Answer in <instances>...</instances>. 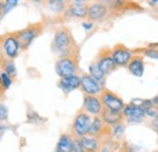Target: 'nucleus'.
Wrapping results in <instances>:
<instances>
[{
	"mask_svg": "<svg viewBox=\"0 0 158 152\" xmlns=\"http://www.w3.org/2000/svg\"><path fill=\"white\" fill-rule=\"evenodd\" d=\"M125 152H136V151H134V150H127Z\"/></svg>",
	"mask_w": 158,
	"mask_h": 152,
	"instance_id": "obj_41",
	"label": "nucleus"
},
{
	"mask_svg": "<svg viewBox=\"0 0 158 152\" xmlns=\"http://www.w3.org/2000/svg\"><path fill=\"white\" fill-rule=\"evenodd\" d=\"M111 55H112V58L117 67H125L133 58L134 53L130 49H128L127 46L118 44L111 50Z\"/></svg>",
	"mask_w": 158,
	"mask_h": 152,
	"instance_id": "obj_9",
	"label": "nucleus"
},
{
	"mask_svg": "<svg viewBox=\"0 0 158 152\" xmlns=\"http://www.w3.org/2000/svg\"><path fill=\"white\" fill-rule=\"evenodd\" d=\"M111 134V127L106 125L105 122L102 120V118L100 116H95L91 119V125H90V130H89V135L95 136L98 139H101L106 135Z\"/></svg>",
	"mask_w": 158,
	"mask_h": 152,
	"instance_id": "obj_14",
	"label": "nucleus"
},
{
	"mask_svg": "<svg viewBox=\"0 0 158 152\" xmlns=\"http://www.w3.org/2000/svg\"><path fill=\"white\" fill-rule=\"evenodd\" d=\"M142 54H143L146 57H148V58H155V60H158V49H155V48L148 46V48H146V49L143 50V53H142Z\"/></svg>",
	"mask_w": 158,
	"mask_h": 152,
	"instance_id": "obj_27",
	"label": "nucleus"
},
{
	"mask_svg": "<svg viewBox=\"0 0 158 152\" xmlns=\"http://www.w3.org/2000/svg\"><path fill=\"white\" fill-rule=\"evenodd\" d=\"M79 89L84 93V95H100L102 90L105 89V87L88 73V74H83L80 77Z\"/></svg>",
	"mask_w": 158,
	"mask_h": 152,
	"instance_id": "obj_7",
	"label": "nucleus"
},
{
	"mask_svg": "<svg viewBox=\"0 0 158 152\" xmlns=\"http://www.w3.org/2000/svg\"><path fill=\"white\" fill-rule=\"evenodd\" d=\"M96 1H100V2H103V4H107V5H108L111 0H96Z\"/></svg>",
	"mask_w": 158,
	"mask_h": 152,
	"instance_id": "obj_39",
	"label": "nucleus"
},
{
	"mask_svg": "<svg viewBox=\"0 0 158 152\" xmlns=\"http://www.w3.org/2000/svg\"><path fill=\"white\" fill-rule=\"evenodd\" d=\"M78 58L77 54L69 55V56L59 57V60L55 63V71L60 78L73 76L78 73Z\"/></svg>",
	"mask_w": 158,
	"mask_h": 152,
	"instance_id": "obj_4",
	"label": "nucleus"
},
{
	"mask_svg": "<svg viewBox=\"0 0 158 152\" xmlns=\"http://www.w3.org/2000/svg\"><path fill=\"white\" fill-rule=\"evenodd\" d=\"M2 129H4V128H2V125H1V124H0V133H1V132H2Z\"/></svg>",
	"mask_w": 158,
	"mask_h": 152,
	"instance_id": "obj_40",
	"label": "nucleus"
},
{
	"mask_svg": "<svg viewBox=\"0 0 158 152\" xmlns=\"http://www.w3.org/2000/svg\"><path fill=\"white\" fill-rule=\"evenodd\" d=\"M99 152H110V150H108V147H106V146H105V147H101Z\"/></svg>",
	"mask_w": 158,
	"mask_h": 152,
	"instance_id": "obj_38",
	"label": "nucleus"
},
{
	"mask_svg": "<svg viewBox=\"0 0 158 152\" xmlns=\"http://www.w3.org/2000/svg\"><path fill=\"white\" fill-rule=\"evenodd\" d=\"M0 140H1V133H0Z\"/></svg>",
	"mask_w": 158,
	"mask_h": 152,
	"instance_id": "obj_44",
	"label": "nucleus"
},
{
	"mask_svg": "<svg viewBox=\"0 0 158 152\" xmlns=\"http://www.w3.org/2000/svg\"><path fill=\"white\" fill-rule=\"evenodd\" d=\"M81 110L89 113L91 117L100 116L103 111V105L101 102L100 95H84Z\"/></svg>",
	"mask_w": 158,
	"mask_h": 152,
	"instance_id": "obj_10",
	"label": "nucleus"
},
{
	"mask_svg": "<svg viewBox=\"0 0 158 152\" xmlns=\"http://www.w3.org/2000/svg\"><path fill=\"white\" fill-rule=\"evenodd\" d=\"M5 93V89H4V85H2V82H1V77H0V96L4 95Z\"/></svg>",
	"mask_w": 158,
	"mask_h": 152,
	"instance_id": "obj_34",
	"label": "nucleus"
},
{
	"mask_svg": "<svg viewBox=\"0 0 158 152\" xmlns=\"http://www.w3.org/2000/svg\"><path fill=\"white\" fill-rule=\"evenodd\" d=\"M73 140H74V137L72 135H69V134H62L59 139L56 150H60V151H63V152H71L72 146H73Z\"/></svg>",
	"mask_w": 158,
	"mask_h": 152,
	"instance_id": "obj_20",
	"label": "nucleus"
},
{
	"mask_svg": "<svg viewBox=\"0 0 158 152\" xmlns=\"http://www.w3.org/2000/svg\"><path fill=\"white\" fill-rule=\"evenodd\" d=\"M157 152H158V151H157Z\"/></svg>",
	"mask_w": 158,
	"mask_h": 152,
	"instance_id": "obj_46",
	"label": "nucleus"
},
{
	"mask_svg": "<svg viewBox=\"0 0 158 152\" xmlns=\"http://www.w3.org/2000/svg\"><path fill=\"white\" fill-rule=\"evenodd\" d=\"M100 117L102 118L105 124L108 125V127H112L114 124L122 123L125 119L124 116H123V112H116V111H111V110H106V108H103V111L101 112Z\"/></svg>",
	"mask_w": 158,
	"mask_h": 152,
	"instance_id": "obj_17",
	"label": "nucleus"
},
{
	"mask_svg": "<svg viewBox=\"0 0 158 152\" xmlns=\"http://www.w3.org/2000/svg\"><path fill=\"white\" fill-rule=\"evenodd\" d=\"M110 12L108 5L100 2V1H91L88 4V19L91 22H99L107 17Z\"/></svg>",
	"mask_w": 158,
	"mask_h": 152,
	"instance_id": "obj_8",
	"label": "nucleus"
},
{
	"mask_svg": "<svg viewBox=\"0 0 158 152\" xmlns=\"http://www.w3.org/2000/svg\"><path fill=\"white\" fill-rule=\"evenodd\" d=\"M51 48H52V51L59 55V57L69 56V55L77 54V48H76L73 36L64 27H61L59 29H56V32L54 33Z\"/></svg>",
	"mask_w": 158,
	"mask_h": 152,
	"instance_id": "obj_1",
	"label": "nucleus"
},
{
	"mask_svg": "<svg viewBox=\"0 0 158 152\" xmlns=\"http://www.w3.org/2000/svg\"><path fill=\"white\" fill-rule=\"evenodd\" d=\"M124 132H125V127L122 122V123L114 124V125L111 127V134L110 135H112L113 139H116V140H120L124 136Z\"/></svg>",
	"mask_w": 158,
	"mask_h": 152,
	"instance_id": "obj_23",
	"label": "nucleus"
},
{
	"mask_svg": "<svg viewBox=\"0 0 158 152\" xmlns=\"http://www.w3.org/2000/svg\"><path fill=\"white\" fill-rule=\"evenodd\" d=\"M7 116H9L7 107L5 105H0V120H6Z\"/></svg>",
	"mask_w": 158,
	"mask_h": 152,
	"instance_id": "obj_30",
	"label": "nucleus"
},
{
	"mask_svg": "<svg viewBox=\"0 0 158 152\" xmlns=\"http://www.w3.org/2000/svg\"><path fill=\"white\" fill-rule=\"evenodd\" d=\"M91 119H93V117L90 114L86 113L83 110H79L73 119V123H72V128H71L72 136L80 139L85 135H89Z\"/></svg>",
	"mask_w": 158,
	"mask_h": 152,
	"instance_id": "obj_3",
	"label": "nucleus"
},
{
	"mask_svg": "<svg viewBox=\"0 0 158 152\" xmlns=\"http://www.w3.org/2000/svg\"><path fill=\"white\" fill-rule=\"evenodd\" d=\"M152 102H153V105H155V106H157L158 107V95L155 96V97L152 99Z\"/></svg>",
	"mask_w": 158,
	"mask_h": 152,
	"instance_id": "obj_36",
	"label": "nucleus"
},
{
	"mask_svg": "<svg viewBox=\"0 0 158 152\" xmlns=\"http://www.w3.org/2000/svg\"><path fill=\"white\" fill-rule=\"evenodd\" d=\"M81 27L84 28V31L89 32V31H91L94 28V22H91V21H84V22H81Z\"/></svg>",
	"mask_w": 158,
	"mask_h": 152,
	"instance_id": "obj_31",
	"label": "nucleus"
},
{
	"mask_svg": "<svg viewBox=\"0 0 158 152\" xmlns=\"http://www.w3.org/2000/svg\"><path fill=\"white\" fill-rule=\"evenodd\" d=\"M128 71L134 77L141 78L145 73V63H143V57L142 56H133L130 62L128 63Z\"/></svg>",
	"mask_w": 158,
	"mask_h": 152,
	"instance_id": "obj_18",
	"label": "nucleus"
},
{
	"mask_svg": "<svg viewBox=\"0 0 158 152\" xmlns=\"http://www.w3.org/2000/svg\"><path fill=\"white\" fill-rule=\"evenodd\" d=\"M67 1H68V2H71V1H72V0H67Z\"/></svg>",
	"mask_w": 158,
	"mask_h": 152,
	"instance_id": "obj_43",
	"label": "nucleus"
},
{
	"mask_svg": "<svg viewBox=\"0 0 158 152\" xmlns=\"http://www.w3.org/2000/svg\"><path fill=\"white\" fill-rule=\"evenodd\" d=\"M2 10H4V1L0 0V19H1V15H2Z\"/></svg>",
	"mask_w": 158,
	"mask_h": 152,
	"instance_id": "obj_35",
	"label": "nucleus"
},
{
	"mask_svg": "<svg viewBox=\"0 0 158 152\" xmlns=\"http://www.w3.org/2000/svg\"><path fill=\"white\" fill-rule=\"evenodd\" d=\"M100 99H101V102L103 105V108H106V110L122 112L124 106H125L124 101L117 94H114L113 91H111V90H108L106 88L100 94Z\"/></svg>",
	"mask_w": 158,
	"mask_h": 152,
	"instance_id": "obj_6",
	"label": "nucleus"
},
{
	"mask_svg": "<svg viewBox=\"0 0 158 152\" xmlns=\"http://www.w3.org/2000/svg\"><path fill=\"white\" fill-rule=\"evenodd\" d=\"M71 2H79V4H89V2H91V0H72Z\"/></svg>",
	"mask_w": 158,
	"mask_h": 152,
	"instance_id": "obj_33",
	"label": "nucleus"
},
{
	"mask_svg": "<svg viewBox=\"0 0 158 152\" xmlns=\"http://www.w3.org/2000/svg\"><path fill=\"white\" fill-rule=\"evenodd\" d=\"M122 112L124 118L130 123H140L146 117V111L140 105H135L133 102L125 105Z\"/></svg>",
	"mask_w": 158,
	"mask_h": 152,
	"instance_id": "obj_12",
	"label": "nucleus"
},
{
	"mask_svg": "<svg viewBox=\"0 0 158 152\" xmlns=\"http://www.w3.org/2000/svg\"><path fill=\"white\" fill-rule=\"evenodd\" d=\"M41 31H43V26L40 23H34V24L26 27L24 29L16 32V36L20 41L22 50H27L32 45V43L40 36Z\"/></svg>",
	"mask_w": 158,
	"mask_h": 152,
	"instance_id": "obj_5",
	"label": "nucleus"
},
{
	"mask_svg": "<svg viewBox=\"0 0 158 152\" xmlns=\"http://www.w3.org/2000/svg\"><path fill=\"white\" fill-rule=\"evenodd\" d=\"M55 152H63V151H60V150H56Z\"/></svg>",
	"mask_w": 158,
	"mask_h": 152,
	"instance_id": "obj_42",
	"label": "nucleus"
},
{
	"mask_svg": "<svg viewBox=\"0 0 158 152\" xmlns=\"http://www.w3.org/2000/svg\"><path fill=\"white\" fill-rule=\"evenodd\" d=\"M64 19H88V4H79V2H69L67 10L62 15Z\"/></svg>",
	"mask_w": 158,
	"mask_h": 152,
	"instance_id": "obj_13",
	"label": "nucleus"
},
{
	"mask_svg": "<svg viewBox=\"0 0 158 152\" xmlns=\"http://www.w3.org/2000/svg\"><path fill=\"white\" fill-rule=\"evenodd\" d=\"M81 146L85 152H99L101 149V141L100 139L91 136V135H85L80 137Z\"/></svg>",
	"mask_w": 158,
	"mask_h": 152,
	"instance_id": "obj_19",
	"label": "nucleus"
},
{
	"mask_svg": "<svg viewBox=\"0 0 158 152\" xmlns=\"http://www.w3.org/2000/svg\"><path fill=\"white\" fill-rule=\"evenodd\" d=\"M21 44L16 33H6L0 36V63L4 61H14L20 55Z\"/></svg>",
	"mask_w": 158,
	"mask_h": 152,
	"instance_id": "obj_2",
	"label": "nucleus"
},
{
	"mask_svg": "<svg viewBox=\"0 0 158 152\" xmlns=\"http://www.w3.org/2000/svg\"><path fill=\"white\" fill-rule=\"evenodd\" d=\"M0 77H1V82H2L4 89H5V90H9V89L11 88L12 83H14V78L10 77L7 73H5V72H1V73H0Z\"/></svg>",
	"mask_w": 158,
	"mask_h": 152,
	"instance_id": "obj_26",
	"label": "nucleus"
},
{
	"mask_svg": "<svg viewBox=\"0 0 158 152\" xmlns=\"http://www.w3.org/2000/svg\"><path fill=\"white\" fill-rule=\"evenodd\" d=\"M89 74L93 77L94 79H96L99 83H101V84L103 85L106 76L102 73V71H101V70L99 68V66L96 65V62H93V63H90V66H89Z\"/></svg>",
	"mask_w": 158,
	"mask_h": 152,
	"instance_id": "obj_21",
	"label": "nucleus"
},
{
	"mask_svg": "<svg viewBox=\"0 0 158 152\" xmlns=\"http://www.w3.org/2000/svg\"><path fill=\"white\" fill-rule=\"evenodd\" d=\"M95 62H96V65L99 66V68L102 71V73L105 76H110L117 67L113 58H112L111 50H107V49H103V50L100 51L99 56H98Z\"/></svg>",
	"mask_w": 158,
	"mask_h": 152,
	"instance_id": "obj_11",
	"label": "nucleus"
},
{
	"mask_svg": "<svg viewBox=\"0 0 158 152\" xmlns=\"http://www.w3.org/2000/svg\"><path fill=\"white\" fill-rule=\"evenodd\" d=\"M0 67L2 70V72L7 73L10 77L15 78L16 74H17V68H16V65L14 61H4L0 63Z\"/></svg>",
	"mask_w": 158,
	"mask_h": 152,
	"instance_id": "obj_22",
	"label": "nucleus"
},
{
	"mask_svg": "<svg viewBox=\"0 0 158 152\" xmlns=\"http://www.w3.org/2000/svg\"><path fill=\"white\" fill-rule=\"evenodd\" d=\"M71 152H85L84 151V149H83V146H81L80 139L74 137V140H73V146H72Z\"/></svg>",
	"mask_w": 158,
	"mask_h": 152,
	"instance_id": "obj_29",
	"label": "nucleus"
},
{
	"mask_svg": "<svg viewBox=\"0 0 158 152\" xmlns=\"http://www.w3.org/2000/svg\"><path fill=\"white\" fill-rule=\"evenodd\" d=\"M57 85L64 94H69L80 88V77L78 74H73V76L60 78Z\"/></svg>",
	"mask_w": 158,
	"mask_h": 152,
	"instance_id": "obj_15",
	"label": "nucleus"
},
{
	"mask_svg": "<svg viewBox=\"0 0 158 152\" xmlns=\"http://www.w3.org/2000/svg\"><path fill=\"white\" fill-rule=\"evenodd\" d=\"M19 2H20V0H5V1H4V10H2L1 17L6 16V15L10 14L14 9H16L17 5H19Z\"/></svg>",
	"mask_w": 158,
	"mask_h": 152,
	"instance_id": "obj_24",
	"label": "nucleus"
},
{
	"mask_svg": "<svg viewBox=\"0 0 158 152\" xmlns=\"http://www.w3.org/2000/svg\"><path fill=\"white\" fill-rule=\"evenodd\" d=\"M44 4L49 12L56 16H62L67 10V6L69 2L67 0H45Z\"/></svg>",
	"mask_w": 158,
	"mask_h": 152,
	"instance_id": "obj_16",
	"label": "nucleus"
},
{
	"mask_svg": "<svg viewBox=\"0 0 158 152\" xmlns=\"http://www.w3.org/2000/svg\"><path fill=\"white\" fill-rule=\"evenodd\" d=\"M157 133H158V130H157Z\"/></svg>",
	"mask_w": 158,
	"mask_h": 152,
	"instance_id": "obj_45",
	"label": "nucleus"
},
{
	"mask_svg": "<svg viewBox=\"0 0 158 152\" xmlns=\"http://www.w3.org/2000/svg\"><path fill=\"white\" fill-rule=\"evenodd\" d=\"M127 4V0H111L108 4V9L113 11H120L124 9Z\"/></svg>",
	"mask_w": 158,
	"mask_h": 152,
	"instance_id": "obj_25",
	"label": "nucleus"
},
{
	"mask_svg": "<svg viewBox=\"0 0 158 152\" xmlns=\"http://www.w3.org/2000/svg\"><path fill=\"white\" fill-rule=\"evenodd\" d=\"M146 117H150V118H152V119H156L158 118V107L157 106H151L150 108H147L146 110Z\"/></svg>",
	"mask_w": 158,
	"mask_h": 152,
	"instance_id": "obj_28",
	"label": "nucleus"
},
{
	"mask_svg": "<svg viewBox=\"0 0 158 152\" xmlns=\"http://www.w3.org/2000/svg\"><path fill=\"white\" fill-rule=\"evenodd\" d=\"M147 2H148V5L152 6V7L158 6V0H147Z\"/></svg>",
	"mask_w": 158,
	"mask_h": 152,
	"instance_id": "obj_32",
	"label": "nucleus"
},
{
	"mask_svg": "<svg viewBox=\"0 0 158 152\" xmlns=\"http://www.w3.org/2000/svg\"><path fill=\"white\" fill-rule=\"evenodd\" d=\"M31 1L34 4H44L45 2V0H31Z\"/></svg>",
	"mask_w": 158,
	"mask_h": 152,
	"instance_id": "obj_37",
	"label": "nucleus"
}]
</instances>
